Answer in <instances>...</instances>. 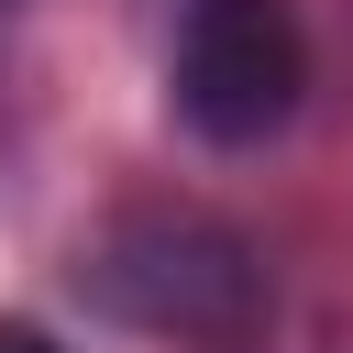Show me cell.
Wrapping results in <instances>:
<instances>
[{"instance_id":"3","label":"cell","mask_w":353,"mask_h":353,"mask_svg":"<svg viewBox=\"0 0 353 353\" xmlns=\"http://www.w3.org/2000/svg\"><path fill=\"white\" fill-rule=\"evenodd\" d=\"M0 353H55V342H44L33 320H0Z\"/></svg>"},{"instance_id":"2","label":"cell","mask_w":353,"mask_h":353,"mask_svg":"<svg viewBox=\"0 0 353 353\" xmlns=\"http://www.w3.org/2000/svg\"><path fill=\"white\" fill-rule=\"evenodd\" d=\"M309 88V33H298V0H188V33H176V121L221 154L287 132Z\"/></svg>"},{"instance_id":"4","label":"cell","mask_w":353,"mask_h":353,"mask_svg":"<svg viewBox=\"0 0 353 353\" xmlns=\"http://www.w3.org/2000/svg\"><path fill=\"white\" fill-rule=\"evenodd\" d=\"M0 11H11V0H0Z\"/></svg>"},{"instance_id":"1","label":"cell","mask_w":353,"mask_h":353,"mask_svg":"<svg viewBox=\"0 0 353 353\" xmlns=\"http://www.w3.org/2000/svg\"><path fill=\"white\" fill-rule=\"evenodd\" d=\"M88 298L154 342H188V353H254L265 342V265L243 232L199 221V210H143L121 221L99 254H88Z\"/></svg>"}]
</instances>
